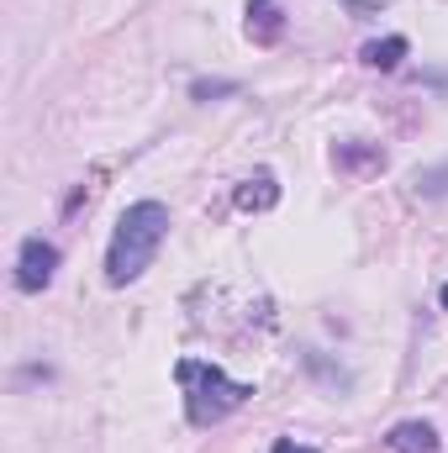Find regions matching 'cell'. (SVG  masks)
I'll return each mask as SVG.
<instances>
[{
    "instance_id": "obj_7",
    "label": "cell",
    "mask_w": 448,
    "mask_h": 453,
    "mask_svg": "<svg viewBox=\"0 0 448 453\" xmlns=\"http://www.w3.org/2000/svg\"><path fill=\"white\" fill-rule=\"evenodd\" d=\"M406 53H412V42H406V37H375V42H364V53H359V58H364L369 69H396Z\"/></svg>"
},
{
    "instance_id": "obj_1",
    "label": "cell",
    "mask_w": 448,
    "mask_h": 453,
    "mask_svg": "<svg viewBox=\"0 0 448 453\" xmlns=\"http://www.w3.org/2000/svg\"><path fill=\"white\" fill-rule=\"evenodd\" d=\"M164 237H169V206L164 201L127 206L112 232V248H106V285H132L153 264V253H158Z\"/></svg>"
},
{
    "instance_id": "obj_8",
    "label": "cell",
    "mask_w": 448,
    "mask_h": 453,
    "mask_svg": "<svg viewBox=\"0 0 448 453\" xmlns=\"http://www.w3.org/2000/svg\"><path fill=\"white\" fill-rule=\"evenodd\" d=\"M232 90H237L232 80H196V90H190V96H196V101H212V96H232Z\"/></svg>"
},
{
    "instance_id": "obj_9",
    "label": "cell",
    "mask_w": 448,
    "mask_h": 453,
    "mask_svg": "<svg viewBox=\"0 0 448 453\" xmlns=\"http://www.w3.org/2000/svg\"><path fill=\"white\" fill-rule=\"evenodd\" d=\"M337 164H385V153H375V148H337Z\"/></svg>"
},
{
    "instance_id": "obj_4",
    "label": "cell",
    "mask_w": 448,
    "mask_h": 453,
    "mask_svg": "<svg viewBox=\"0 0 448 453\" xmlns=\"http://www.w3.org/2000/svg\"><path fill=\"white\" fill-rule=\"evenodd\" d=\"M237 211H274L280 206V180L269 174V169H259V174H248L243 185H237Z\"/></svg>"
},
{
    "instance_id": "obj_6",
    "label": "cell",
    "mask_w": 448,
    "mask_h": 453,
    "mask_svg": "<svg viewBox=\"0 0 448 453\" xmlns=\"http://www.w3.org/2000/svg\"><path fill=\"white\" fill-rule=\"evenodd\" d=\"M280 0H248V37L253 42H274L280 37Z\"/></svg>"
},
{
    "instance_id": "obj_11",
    "label": "cell",
    "mask_w": 448,
    "mask_h": 453,
    "mask_svg": "<svg viewBox=\"0 0 448 453\" xmlns=\"http://www.w3.org/2000/svg\"><path fill=\"white\" fill-rule=\"evenodd\" d=\"M438 301H444V311H448V285H444V290H438Z\"/></svg>"
},
{
    "instance_id": "obj_2",
    "label": "cell",
    "mask_w": 448,
    "mask_h": 453,
    "mask_svg": "<svg viewBox=\"0 0 448 453\" xmlns=\"http://www.w3.org/2000/svg\"><path fill=\"white\" fill-rule=\"evenodd\" d=\"M174 374H180V385H185V417H190V427H217L222 417H232V411L253 395V385L222 374V369L206 364V358H180Z\"/></svg>"
},
{
    "instance_id": "obj_10",
    "label": "cell",
    "mask_w": 448,
    "mask_h": 453,
    "mask_svg": "<svg viewBox=\"0 0 448 453\" xmlns=\"http://www.w3.org/2000/svg\"><path fill=\"white\" fill-rule=\"evenodd\" d=\"M274 453H317V449H301L296 438H274Z\"/></svg>"
},
{
    "instance_id": "obj_3",
    "label": "cell",
    "mask_w": 448,
    "mask_h": 453,
    "mask_svg": "<svg viewBox=\"0 0 448 453\" xmlns=\"http://www.w3.org/2000/svg\"><path fill=\"white\" fill-rule=\"evenodd\" d=\"M53 274H58V248L48 237H27L21 253H16V290L37 296V290L53 285Z\"/></svg>"
},
{
    "instance_id": "obj_5",
    "label": "cell",
    "mask_w": 448,
    "mask_h": 453,
    "mask_svg": "<svg viewBox=\"0 0 448 453\" xmlns=\"http://www.w3.org/2000/svg\"><path fill=\"white\" fill-rule=\"evenodd\" d=\"M390 453H438V427L433 422H396L390 438H385Z\"/></svg>"
}]
</instances>
